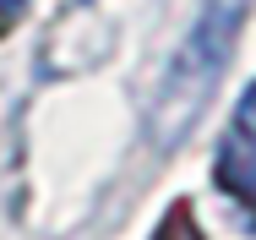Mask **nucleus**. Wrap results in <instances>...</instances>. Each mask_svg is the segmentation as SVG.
Segmentation results:
<instances>
[{"label":"nucleus","mask_w":256,"mask_h":240,"mask_svg":"<svg viewBox=\"0 0 256 240\" xmlns=\"http://www.w3.org/2000/svg\"><path fill=\"white\" fill-rule=\"evenodd\" d=\"M246 6L251 0H202L196 22L174 44L153 98H148V142H153V153H174L191 137V126L202 120V109L212 104L224 71H229V55L240 44Z\"/></svg>","instance_id":"nucleus-1"},{"label":"nucleus","mask_w":256,"mask_h":240,"mask_svg":"<svg viewBox=\"0 0 256 240\" xmlns=\"http://www.w3.org/2000/svg\"><path fill=\"white\" fill-rule=\"evenodd\" d=\"M234 131H240L246 142H256V82L246 88V98H240V120H234Z\"/></svg>","instance_id":"nucleus-2"}]
</instances>
